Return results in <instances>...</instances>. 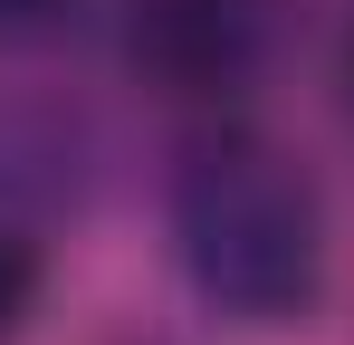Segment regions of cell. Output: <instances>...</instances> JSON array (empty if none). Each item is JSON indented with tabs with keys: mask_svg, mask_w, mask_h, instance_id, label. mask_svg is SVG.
Instances as JSON below:
<instances>
[{
	"mask_svg": "<svg viewBox=\"0 0 354 345\" xmlns=\"http://www.w3.org/2000/svg\"><path fill=\"white\" fill-rule=\"evenodd\" d=\"M173 249L192 288L239 326H288L326 278V211L268 134H201L173 172Z\"/></svg>",
	"mask_w": 354,
	"mask_h": 345,
	"instance_id": "1",
	"label": "cell"
},
{
	"mask_svg": "<svg viewBox=\"0 0 354 345\" xmlns=\"http://www.w3.org/2000/svg\"><path fill=\"white\" fill-rule=\"evenodd\" d=\"M124 57L144 67V87L221 106L268 67V0H134Z\"/></svg>",
	"mask_w": 354,
	"mask_h": 345,
	"instance_id": "2",
	"label": "cell"
},
{
	"mask_svg": "<svg viewBox=\"0 0 354 345\" xmlns=\"http://www.w3.org/2000/svg\"><path fill=\"white\" fill-rule=\"evenodd\" d=\"M29 307H39V249H29V230L0 211V345L19 336Z\"/></svg>",
	"mask_w": 354,
	"mask_h": 345,
	"instance_id": "3",
	"label": "cell"
},
{
	"mask_svg": "<svg viewBox=\"0 0 354 345\" xmlns=\"http://www.w3.org/2000/svg\"><path fill=\"white\" fill-rule=\"evenodd\" d=\"M67 0H0V29H39V19H58Z\"/></svg>",
	"mask_w": 354,
	"mask_h": 345,
	"instance_id": "4",
	"label": "cell"
},
{
	"mask_svg": "<svg viewBox=\"0 0 354 345\" xmlns=\"http://www.w3.org/2000/svg\"><path fill=\"white\" fill-rule=\"evenodd\" d=\"M345 87H354V29H345Z\"/></svg>",
	"mask_w": 354,
	"mask_h": 345,
	"instance_id": "5",
	"label": "cell"
}]
</instances>
